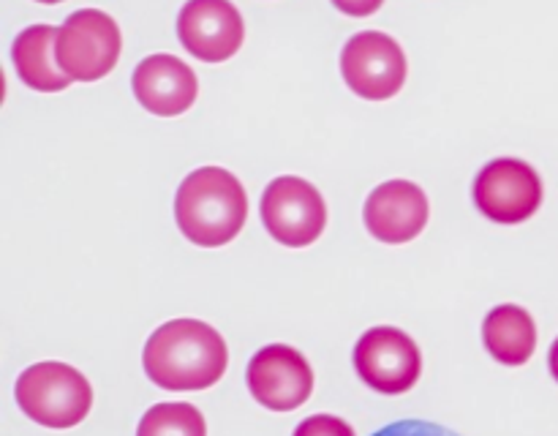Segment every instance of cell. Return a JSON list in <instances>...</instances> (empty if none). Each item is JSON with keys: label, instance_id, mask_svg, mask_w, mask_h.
<instances>
[{"label": "cell", "instance_id": "obj_1", "mask_svg": "<svg viewBox=\"0 0 558 436\" xmlns=\"http://www.w3.org/2000/svg\"><path fill=\"white\" fill-rule=\"evenodd\" d=\"M142 363L163 390H207L227 374L229 349L207 322L172 319L147 338Z\"/></svg>", "mask_w": 558, "mask_h": 436}, {"label": "cell", "instance_id": "obj_2", "mask_svg": "<svg viewBox=\"0 0 558 436\" xmlns=\"http://www.w3.org/2000/svg\"><path fill=\"white\" fill-rule=\"evenodd\" d=\"M174 218L191 243L218 249L232 243L248 218L243 183L221 167H202L180 183Z\"/></svg>", "mask_w": 558, "mask_h": 436}, {"label": "cell", "instance_id": "obj_3", "mask_svg": "<svg viewBox=\"0 0 558 436\" xmlns=\"http://www.w3.org/2000/svg\"><path fill=\"white\" fill-rule=\"evenodd\" d=\"M16 403L33 423L74 428L90 412L93 387L74 365L47 360L22 371L16 379Z\"/></svg>", "mask_w": 558, "mask_h": 436}, {"label": "cell", "instance_id": "obj_4", "mask_svg": "<svg viewBox=\"0 0 558 436\" xmlns=\"http://www.w3.org/2000/svg\"><path fill=\"white\" fill-rule=\"evenodd\" d=\"M118 22L98 9L74 11L58 33V63L74 82H96L118 65Z\"/></svg>", "mask_w": 558, "mask_h": 436}, {"label": "cell", "instance_id": "obj_5", "mask_svg": "<svg viewBox=\"0 0 558 436\" xmlns=\"http://www.w3.org/2000/svg\"><path fill=\"white\" fill-rule=\"evenodd\" d=\"M262 223L278 243L303 249L316 243L327 227V205L308 180L283 174L262 194Z\"/></svg>", "mask_w": 558, "mask_h": 436}, {"label": "cell", "instance_id": "obj_6", "mask_svg": "<svg viewBox=\"0 0 558 436\" xmlns=\"http://www.w3.org/2000/svg\"><path fill=\"white\" fill-rule=\"evenodd\" d=\"M354 368L371 390L381 396H401L417 385L423 374V354L398 327H371L354 347Z\"/></svg>", "mask_w": 558, "mask_h": 436}, {"label": "cell", "instance_id": "obj_7", "mask_svg": "<svg viewBox=\"0 0 558 436\" xmlns=\"http://www.w3.org/2000/svg\"><path fill=\"white\" fill-rule=\"evenodd\" d=\"M474 205L496 223H523L543 205V180L521 158H494L474 180Z\"/></svg>", "mask_w": 558, "mask_h": 436}, {"label": "cell", "instance_id": "obj_8", "mask_svg": "<svg viewBox=\"0 0 558 436\" xmlns=\"http://www.w3.org/2000/svg\"><path fill=\"white\" fill-rule=\"evenodd\" d=\"M347 85L368 101L392 98L407 82V55L401 44L379 31H365L349 38L341 52Z\"/></svg>", "mask_w": 558, "mask_h": 436}, {"label": "cell", "instance_id": "obj_9", "mask_svg": "<svg viewBox=\"0 0 558 436\" xmlns=\"http://www.w3.org/2000/svg\"><path fill=\"white\" fill-rule=\"evenodd\" d=\"M248 390L262 407L272 412H292L303 407L314 392V371L308 360L287 343H270L251 358Z\"/></svg>", "mask_w": 558, "mask_h": 436}, {"label": "cell", "instance_id": "obj_10", "mask_svg": "<svg viewBox=\"0 0 558 436\" xmlns=\"http://www.w3.org/2000/svg\"><path fill=\"white\" fill-rule=\"evenodd\" d=\"M178 36L194 58L223 63L243 47V16L232 0H189L178 16Z\"/></svg>", "mask_w": 558, "mask_h": 436}, {"label": "cell", "instance_id": "obj_11", "mask_svg": "<svg viewBox=\"0 0 558 436\" xmlns=\"http://www.w3.org/2000/svg\"><path fill=\"white\" fill-rule=\"evenodd\" d=\"M430 216L428 196L412 180H387L365 199V227L376 240L390 245L409 243L425 229Z\"/></svg>", "mask_w": 558, "mask_h": 436}, {"label": "cell", "instance_id": "obj_12", "mask_svg": "<svg viewBox=\"0 0 558 436\" xmlns=\"http://www.w3.org/2000/svg\"><path fill=\"white\" fill-rule=\"evenodd\" d=\"M196 93H199L196 74L189 63L174 55H150L136 65V101L158 118H174V114L189 112L196 101Z\"/></svg>", "mask_w": 558, "mask_h": 436}, {"label": "cell", "instance_id": "obj_13", "mask_svg": "<svg viewBox=\"0 0 558 436\" xmlns=\"http://www.w3.org/2000/svg\"><path fill=\"white\" fill-rule=\"evenodd\" d=\"M58 33L52 25H31L16 36L11 49L16 74L33 90L58 93L74 82L58 63Z\"/></svg>", "mask_w": 558, "mask_h": 436}, {"label": "cell", "instance_id": "obj_14", "mask_svg": "<svg viewBox=\"0 0 558 436\" xmlns=\"http://www.w3.org/2000/svg\"><path fill=\"white\" fill-rule=\"evenodd\" d=\"M483 341L501 365H523L537 349V325L521 305H496L483 322Z\"/></svg>", "mask_w": 558, "mask_h": 436}, {"label": "cell", "instance_id": "obj_15", "mask_svg": "<svg viewBox=\"0 0 558 436\" xmlns=\"http://www.w3.org/2000/svg\"><path fill=\"white\" fill-rule=\"evenodd\" d=\"M136 436H207V425L191 403H156L140 420Z\"/></svg>", "mask_w": 558, "mask_h": 436}, {"label": "cell", "instance_id": "obj_16", "mask_svg": "<svg viewBox=\"0 0 558 436\" xmlns=\"http://www.w3.org/2000/svg\"><path fill=\"white\" fill-rule=\"evenodd\" d=\"M292 436H357L347 420L336 414H314L294 428Z\"/></svg>", "mask_w": 558, "mask_h": 436}, {"label": "cell", "instance_id": "obj_17", "mask_svg": "<svg viewBox=\"0 0 558 436\" xmlns=\"http://www.w3.org/2000/svg\"><path fill=\"white\" fill-rule=\"evenodd\" d=\"M374 436H461L456 431L445 428L439 423H428V420H398V423L385 425L376 431Z\"/></svg>", "mask_w": 558, "mask_h": 436}, {"label": "cell", "instance_id": "obj_18", "mask_svg": "<svg viewBox=\"0 0 558 436\" xmlns=\"http://www.w3.org/2000/svg\"><path fill=\"white\" fill-rule=\"evenodd\" d=\"M381 3H385V0H332V5H336L338 11H343V14H349V16L376 14V11L381 9Z\"/></svg>", "mask_w": 558, "mask_h": 436}, {"label": "cell", "instance_id": "obj_19", "mask_svg": "<svg viewBox=\"0 0 558 436\" xmlns=\"http://www.w3.org/2000/svg\"><path fill=\"white\" fill-rule=\"evenodd\" d=\"M550 374L556 376V382H558V338L554 341V347H550Z\"/></svg>", "mask_w": 558, "mask_h": 436}, {"label": "cell", "instance_id": "obj_20", "mask_svg": "<svg viewBox=\"0 0 558 436\" xmlns=\"http://www.w3.org/2000/svg\"><path fill=\"white\" fill-rule=\"evenodd\" d=\"M38 3H63V0H38Z\"/></svg>", "mask_w": 558, "mask_h": 436}]
</instances>
